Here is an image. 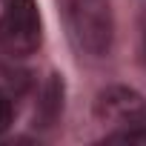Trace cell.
<instances>
[{"label":"cell","mask_w":146,"mask_h":146,"mask_svg":"<svg viewBox=\"0 0 146 146\" xmlns=\"http://www.w3.org/2000/svg\"><path fill=\"white\" fill-rule=\"evenodd\" d=\"M43 43V23L35 0H6L0 12V52L9 57H26Z\"/></svg>","instance_id":"7a4b0ae2"},{"label":"cell","mask_w":146,"mask_h":146,"mask_svg":"<svg viewBox=\"0 0 146 146\" xmlns=\"http://www.w3.org/2000/svg\"><path fill=\"white\" fill-rule=\"evenodd\" d=\"M66 23L75 46L89 57H106L115 40L109 0H66Z\"/></svg>","instance_id":"6da1fadb"},{"label":"cell","mask_w":146,"mask_h":146,"mask_svg":"<svg viewBox=\"0 0 146 146\" xmlns=\"http://www.w3.org/2000/svg\"><path fill=\"white\" fill-rule=\"evenodd\" d=\"M95 115L115 129L146 126V98L129 86H106L95 98Z\"/></svg>","instance_id":"3957f363"},{"label":"cell","mask_w":146,"mask_h":146,"mask_svg":"<svg viewBox=\"0 0 146 146\" xmlns=\"http://www.w3.org/2000/svg\"><path fill=\"white\" fill-rule=\"evenodd\" d=\"M15 120V106H12V98L6 92H0V135H3Z\"/></svg>","instance_id":"8992f818"},{"label":"cell","mask_w":146,"mask_h":146,"mask_svg":"<svg viewBox=\"0 0 146 146\" xmlns=\"http://www.w3.org/2000/svg\"><path fill=\"white\" fill-rule=\"evenodd\" d=\"M60 112H63V80L57 75H52L49 83H46V89H43L40 109L35 112V123L40 120V126H52Z\"/></svg>","instance_id":"277c9868"},{"label":"cell","mask_w":146,"mask_h":146,"mask_svg":"<svg viewBox=\"0 0 146 146\" xmlns=\"http://www.w3.org/2000/svg\"><path fill=\"white\" fill-rule=\"evenodd\" d=\"M103 143H140L146 146V126H129V129H115L103 137Z\"/></svg>","instance_id":"5b68a950"}]
</instances>
